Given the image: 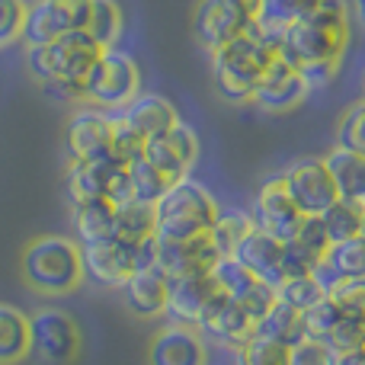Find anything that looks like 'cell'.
I'll list each match as a JSON object with an SVG mask.
<instances>
[{"label":"cell","instance_id":"cell-5","mask_svg":"<svg viewBox=\"0 0 365 365\" xmlns=\"http://www.w3.org/2000/svg\"><path fill=\"white\" fill-rule=\"evenodd\" d=\"M141 93V71L132 55L103 48L83 77V103L103 113H122Z\"/></svg>","mask_w":365,"mask_h":365},{"label":"cell","instance_id":"cell-18","mask_svg":"<svg viewBox=\"0 0 365 365\" xmlns=\"http://www.w3.org/2000/svg\"><path fill=\"white\" fill-rule=\"evenodd\" d=\"M148 365H208V340L189 324H167L148 346Z\"/></svg>","mask_w":365,"mask_h":365},{"label":"cell","instance_id":"cell-24","mask_svg":"<svg viewBox=\"0 0 365 365\" xmlns=\"http://www.w3.org/2000/svg\"><path fill=\"white\" fill-rule=\"evenodd\" d=\"M119 115L145 141L148 138H158V135H164V132H170V128L180 122L177 106H173L167 96H160V93H138Z\"/></svg>","mask_w":365,"mask_h":365},{"label":"cell","instance_id":"cell-16","mask_svg":"<svg viewBox=\"0 0 365 365\" xmlns=\"http://www.w3.org/2000/svg\"><path fill=\"white\" fill-rule=\"evenodd\" d=\"M81 266L83 276L96 282L100 289H119L135 272V244L125 240H96V244L81 247Z\"/></svg>","mask_w":365,"mask_h":365},{"label":"cell","instance_id":"cell-28","mask_svg":"<svg viewBox=\"0 0 365 365\" xmlns=\"http://www.w3.org/2000/svg\"><path fill=\"white\" fill-rule=\"evenodd\" d=\"M29 356V314L0 302V365H16Z\"/></svg>","mask_w":365,"mask_h":365},{"label":"cell","instance_id":"cell-27","mask_svg":"<svg viewBox=\"0 0 365 365\" xmlns=\"http://www.w3.org/2000/svg\"><path fill=\"white\" fill-rule=\"evenodd\" d=\"M317 218H321L324 234H327L330 244L362 237V227H365V202L336 199V202H330V205L324 208Z\"/></svg>","mask_w":365,"mask_h":365},{"label":"cell","instance_id":"cell-2","mask_svg":"<svg viewBox=\"0 0 365 365\" xmlns=\"http://www.w3.org/2000/svg\"><path fill=\"white\" fill-rule=\"evenodd\" d=\"M208 55H212V81L218 96L231 106H240V103H250L257 81L276 58V45H272L269 32H263L259 23H253L247 32L218 45Z\"/></svg>","mask_w":365,"mask_h":365},{"label":"cell","instance_id":"cell-45","mask_svg":"<svg viewBox=\"0 0 365 365\" xmlns=\"http://www.w3.org/2000/svg\"><path fill=\"white\" fill-rule=\"evenodd\" d=\"M272 302H276V292H272V285L259 282V279H257V282L250 285V289L244 292V295L237 298V304H240V308L247 311V317H250L253 324H257L259 317H263L266 311L272 308Z\"/></svg>","mask_w":365,"mask_h":365},{"label":"cell","instance_id":"cell-31","mask_svg":"<svg viewBox=\"0 0 365 365\" xmlns=\"http://www.w3.org/2000/svg\"><path fill=\"white\" fill-rule=\"evenodd\" d=\"M253 330L263 336H272V340L285 343V346H295L298 340H304V330H302V311L289 308L282 302H272V308L253 324Z\"/></svg>","mask_w":365,"mask_h":365},{"label":"cell","instance_id":"cell-35","mask_svg":"<svg viewBox=\"0 0 365 365\" xmlns=\"http://www.w3.org/2000/svg\"><path fill=\"white\" fill-rule=\"evenodd\" d=\"M234 353H237V365H289V346L257 330Z\"/></svg>","mask_w":365,"mask_h":365},{"label":"cell","instance_id":"cell-23","mask_svg":"<svg viewBox=\"0 0 365 365\" xmlns=\"http://www.w3.org/2000/svg\"><path fill=\"white\" fill-rule=\"evenodd\" d=\"M234 257L266 285H276L279 279L285 276V266H282V240L269 237V234L257 231L253 227L237 247H234Z\"/></svg>","mask_w":365,"mask_h":365},{"label":"cell","instance_id":"cell-40","mask_svg":"<svg viewBox=\"0 0 365 365\" xmlns=\"http://www.w3.org/2000/svg\"><path fill=\"white\" fill-rule=\"evenodd\" d=\"M362 340H365V314H343L336 321V327L327 334L324 346L330 349V356H343L362 349Z\"/></svg>","mask_w":365,"mask_h":365},{"label":"cell","instance_id":"cell-33","mask_svg":"<svg viewBox=\"0 0 365 365\" xmlns=\"http://www.w3.org/2000/svg\"><path fill=\"white\" fill-rule=\"evenodd\" d=\"M317 4H321V0H259L257 23L263 32L276 36L279 29H285L289 23H295L304 13H311Z\"/></svg>","mask_w":365,"mask_h":365},{"label":"cell","instance_id":"cell-34","mask_svg":"<svg viewBox=\"0 0 365 365\" xmlns=\"http://www.w3.org/2000/svg\"><path fill=\"white\" fill-rule=\"evenodd\" d=\"M212 282H215V289L218 292H225L227 298L237 302V298L244 295L253 282H257V276H253V272L247 269L237 257H234V253H221L218 263L212 266Z\"/></svg>","mask_w":365,"mask_h":365},{"label":"cell","instance_id":"cell-21","mask_svg":"<svg viewBox=\"0 0 365 365\" xmlns=\"http://www.w3.org/2000/svg\"><path fill=\"white\" fill-rule=\"evenodd\" d=\"M330 247L324 225L317 215H302L295 234L289 240H282V266L285 276H295V272H311V266L324 257V250Z\"/></svg>","mask_w":365,"mask_h":365},{"label":"cell","instance_id":"cell-44","mask_svg":"<svg viewBox=\"0 0 365 365\" xmlns=\"http://www.w3.org/2000/svg\"><path fill=\"white\" fill-rule=\"evenodd\" d=\"M26 0H0V48L23 38Z\"/></svg>","mask_w":365,"mask_h":365},{"label":"cell","instance_id":"cell-17","mask_svg":"<svg viewBox=\"0 0 365 365\" xmlns=\"http://www.w3.org/2000/svg\"><path fill=\"white\" fill-rule=\"evenodd\" d=\"M250 221L257 231L269 234L276 240H289L295 234L298 221H302V212L295 208V202L289 199V192L282 189V182L276 180H266L263 186L257 189L253 195V205H250Z\"/></svg>","mask_w":365,"mask_h":365},{"label":"cell","instance_id":"cell-3","mask_svg":"<svg viewBox=\"0 0 365 365\" xmlns=\"http://www.w3.org/2000/svg\"><path fill=\"white\" fill-rule=\"evenodd\" d=\"M218 202L202 182L182 177L167 186V192L154 202V234L164 240H186L195 234H208L218 218Z\"/></svg>","mask_w":365,"mask_h":365},{"label":"cell","instance_id":"cell-41","mask_svg":"<svg viewBox=\"0 0 365 365\" xmlns=\"http://www.w3.org/2000/svg\"><path fill=\"white\" fill-rule=\"evenodd\" d=\"M145 154V138L128 125L122 115H113V135H109V158H115L119 164H132L135 158Z\"/></svg>","mask_w":365,"mask_h":365},{"label":"cell","instance_id":"cell-4","mask_svg":"<svg viewBox=\"0 0 365 365\" xmlns=\"http://www.w3.org/2000/svg\"><path fill=\"white\" fill-rule=\"evenodd\" d=\"M19 269H23L26 285L38 295H68L83 279L81 247L71 237L45 234L23 250Z\"/></svg>","mask_w":365,"mask_h":365},{"label":"cell","instance_id":"cell-10","mask_svg":"<svg viewBox=\"0 0 365 365\" xmlns=\"http://www.w3.org/2000/svg\"><path fill=\"white\" fill-rule=\"evenodd\" d=\"M282 189L289 192V199L295 202V208L302 215H321L330 202H336V186L330 180L327 167L321 158H302L279 177Z\"/></svg>","mask_w":365,"mask_h":365},{"label":"cell","instance_id":"cell-26","mask_svg":"<svg viewBox=\"0 0 365 365\" xmlns=\"http://www.w3.org/2000/svg\"><path fill=\"white\" fill-rule=\"evenodd\" d=\"M113 215L115 205L106 199H83L71 202V227L77 244H96L113 237Z\"/></svg>","mask_w":365,"mask_h":365},{"label":"cell","instance_id":"cell-37","mask_svg":"<svg viewBox=\"0 0 365 365\" xmlns=\"http://www.w3.org/2000/svg\"><path fill=\"white\" fill-rule=\"evenodd\" d=\"M250 231H253L250 215L237 212V208H227V212H218L208 237H212V244L218 247V253H234V247H237Z\"/></svg>","mask_w":365,"mask_h":365},{"label":"cell","instance_id":"cell-22","mask_svg":"<svg viewBox=\"0 0 365 365\" xmlns=\"http://www.w3.org/2000/svg\"><path fill=\"white\" fill-rule=\"evenodd\" d=\"M122 302L132 311L135 317H154L164 314V302H167V276L160 269H135L125 282L119 285Z\"/></svg>","mask_w":365,"mask_h":365},{"label":"cell","instance_id":"cell-36","mask_svg":"<svg viewBox=\"0 0 365 365\" xmlns=\"http://www.w3.org/2000/svg\"><path fill=\"white\" fill-rule=\"evenodd\" d=\"M272 292H276V302L289 304V308H295V311L311 308V304H314L317 298H324L321 285L314 282V276H311V272H295V276H282L276 285H272Z\"/></svg>","mask_w":365,"mask_h":365},{"label":"cell","instance_id":"cell-47","mask_svg":"<svg viewBox=\"0 0 365 365\" xmlns=\"http://www.w3.org/2000/svg\"><path fill=\"white\" fill-rule=\"evenodd\" d=\"M42 90H45V96L55 103H83L81 81H58V77H48V81H42Z\"/></svg>","mask_w":365,"mask_h":365},{"label":"cell","instance_id":"cell-20","mask_svg":"<svg viewBox=\"0 0 365 365\" xmlns=\"http://www.w3.org/2000/svg\"><path fill=\"white\" fill-rule=\"evenodd\" d=\"M215 282L212 272H192V276L167 279V302H164V321L167 324H189L195 327L205 302L212 298Z\"/></svg>","mask_w":365,"mask_h":365},{"label":"cell","instance_id":"cell-42","mask_svg":"<svg viewBox=\"0 0 365 365\" xmlns=\"http://www.w3.org/2000/svg\"><path fill=\"white\" fill-rule=\"evenodd\" d=\"M336 138H340V148L365 154V103H353V106L343 113Z\"/></svg>","mask_w":365,"mask_h":365},{"label":"cell","instance_id":"cell-43","mask_svg":"<svg viewBox=\"0 0 365 365\" xmlns=\"http://www.w3.org/2000/svg\"><path fill=\"white\" fill-rule=\"evenodd\" d=\"M330 298L340 304L343 314H365V276L340 279L336 289L330 292Z\"/></svg>","mask_w":365,"mask_h":365},{"label":"cell","instance_id":"cell-46","mask_svg":"<svg viewBox=\"0 0 365 365\" xmlns=\"http://www.w3.org/2000/svg\"><path fill=\"white\" fill-rule=\"evenodd\" d=\"M289 365H334L330 349L321 340H298L295 346H289Z\"/></svg>","mask_w":365,"mask_h":365},{"label":"cell","instance_id":"cell-32","mask_svg":"<svg viewBox=\"0 0 365 365\" xmlns=\"http://www.w3.org/2000/svg\"><path fill=\"white\" fill-rule=\"evenodd\" d=\"M125 177H128V192H132V199L145 202V205H154V202L167 192V186H170V180L154 164H148L145 158H135L132 164H125Z\"/></svg>","mask_w":365,"mask_h":365},{"label":"cell","instance_id":"cell-8","mask_svg":"<svg viewBox=\"0 0 365 365\" xmlns=\"http://www.w3.org/2000/svg\"><path fill=\"white\" fill-rule=\"evenodd\" d=\"M68 195L71 202H83V199H106L113 205L132 199L128 192V177H125V164H119L115 158H96V160H71L68 170Z\"/></svg>","mask_w":365,"mask_h":365},{"label":"cell","instance_id":"cell-49","mask_svg":"<svg viewBox=\"0 0 365 365\" xmlns=\"http://www.w3.org/2000/svg\"><path fill=\"white\" fill-rule=\"evenodd\" d=\"M231 4H237L240 10H247L253 19H257V10H259V0H231Z\"/></svg>","mask_w":365,"mask_h":365},{"label":"cell","instance_id":"cell-29","mask_svg":"<svg viewBox=\"0 0 365 365\" xmlns=\"http://www.w3.org/2000/svg\"><path fill=\"white\" fill-rule=\"evenodd\" d=\"M122 6L115 0H90V16H87V36L93 38L100 48H115L122 38Z\"/></svg>","mask_w":365,"mask_h":365},{"label":"cell","instance_id":"cell-6","mask_svg":"<svg viewBox=\"0 0 365 365\" xmlns=\"http://www.w3.org/2000/svg\"><path fill=\"white\" fill-rule=\"evenodd\" d=\"M100 45L87 36V29L64 32L45 45H26V68L38 83L58 77V81H81L87 77L90 64L100 55Z\"/></svg>","mask_w":365,"mask_h":365},{"label":"cell","instance_id":"cell-14","mask_svg":"<svg viewBox=\"0 0 365 365\" xmlns=\"http://www.w3.org/2000/svg\"><path fill=\"white\" fill-rule=\"evenodd\" d=\"M141 158L158 167L170 182L182 180V177H189V170H192L195 160H199V135L189 125L177 122L170 132L158 135V138H148Z\"/></svg>","mask_w":365,"mask_h":365},{"label":"cell","instance_id":"cell-13","mask_svg":"<svg viewBox=\"0 0 365 365\" xmlns=\"http://www.w3.org/2000/svg\"><path fill=\"white\" fill-rule=\"evenodd\" d=\"M195 330H199L205 340H212L215 346L225 349H237L247 336L253 334V321L247 317V311L240 308L234 298H227L225 292L215 289L212 298L205 302L199 321H195Z\"/></svg>","mask_w":365,"mask_h":365},{"label":"cell","instance_id":"cell-19","mask_svg":"<svg viewBox=\"0 0 365 365\" xmlns=\"http://www.w3.org/2000/svg\"><path fill=\"white\" fill-rule=\"evenodd\" d=\"M218 247L212 244L208 234H195L186 240H164L158 244V263L154 269H160L167 279L177 276H192V272H212V266L218 263Z\"/></svg>","mask_w":365,"mask_h":365},{"label":"cell","instance_id":"cell-7","mask_svg":"<svg viewBox=\"0 0 365 365\" xmlns=\"http://www.w3.org/2000/svg\"><path fill=\"white\" fill-rule=\"evenodd\" d=\"M29 353L48 365H71L81 356V330L68 311L38 308L29 317Z\"/></svg>","mask_w":365,"mask_h":365},{"label":"cell","instance_id":"cell-12","mask_svg":"<svg viewBox=\"0 0 365 365\" xmlns=\"http://www.w3.org/2000/svg\"><path fill=\"white\" fill-rule=\"evenodd\" d=\"M253 23L257 19L231 0H199L192 10V36L205 51H215L218 45L231 42Z\"/></svg>","mask_w":365,"mask_h":365},{"label":"cell","instance_id":"cell-48","mask_svg":"<svg viewBox=\"0 0 365 365\" xmlns=\"http://www.w3.org/2000/svg\"><path fill=\"white\" fill-rule=\"evenodd\" d=\"M334 365H365V356L362 349H356V353H343V356H330Z\"/></svg>","mask_w":365,"mask_h":365},{"label":"cell","instance_id":"cell-25","mask_svg":"<svg viewBox=\"0 0 365 365\" xmlns=\"http://www.w3.org/2000/svg\"><path fill=\"white\" fill-rule=\"evenodd\" d=\"M321 160H324V167H327L340 199L365 202V154L336 145L334 151H327V158H321Z\"/></svg>","mask_w":365,"mask_h":365},{"label":"cell","instance_id":"cell-1","mask_svg":"<svg viewBox=\"0 0 365 365\" xmlns=\"http://www.w3.org/2000/svg\"><path fill=\"white\" fill-rule=\"evenodd\" d=\"M349 36H353V26H349L346 0H321L311 13L279 29L272 36V45H276V55L295 68L340 64Z\"/></svg>","mask_w":365,"mask_h":365},{"label":"cell","instance_id":"cell-15","mask_svg":"<svg viewBox=\"0 0 365 365\" xmlns=\"http://www.w3.org/2000/svg\"><path fill=\"white\" fill-rule=\"evenodd\" d=\"M109 135H113V115L96 106H81L64 122V148L71 160H96L109 154Z\"/></svg>","mask_w":365,"mask_h":365},{"label":"cell","instance_id":"cell-9","mask_svg":"<svg viewBox=\"0 0 365 365\" xmlns=\"http://www.w3.org/2000/svg\"><path fill=\"white\" fill-rule=\"evenodd\" d=\"M90 0H36L26 4V23H23V42L26 45H45L64 32H77L87 26Z\"/></svg>","mask_w":365,"mask_h":365},{"label":"cell","instance_id":"cell-30","mask_svg":"<svg viewBox=\"0 0 365 365\" xmlns=\"http://www.w3.org/2000/svg\"><path fill=\"white\" fill-rule=\"evenodd\" d=\"M148 234H154V205H145V202H135V199L115 205V215H113V237L115 240L138 244Z\"/></svg>","mask_w":365,"mask_h":365},{"label":"cell","instance_id":"cell-38","mask_svg":"<svg viewBox=\"0 0 365 365\" xmlns=\"http://www.w3.org/2000/svg\"><path fill=\"white\" fill-rule=\"evenodd\" d=\"M343 317V311H340V304L334 302L330 295H324V298H317L311 308H304L302 311V330H304V336L308 340H327V334L336 327V321Z\"/></svg>","mask_w":365,"mask_h":365},{"label":"cell","instance_id":"cell-39","mask_svg":"<svg viewBox=\"0 0 365 365\" xmlns=\"http://www.w3.org/2000/svg\"><path fill=\"white\" fill-rule=\"evenodd\" d=\"M324 263L334 266L343 279H353V276H365V253H362V237L353 240H340V244H330L324 250Z\"/></svg>","mask_w":365,"mask_h":365},{"label":"cell","instance_id":"cell-11","mask_svg":"<svg viewBox=\"0 0 365 365\" xmlns=\"http://www.w3.org/2000/svg\"><path fill=\"white\" fill-rule=\"evenodd\" d=\"M308 93L311 90H308V83H304L302 71L276 55L269 61V68L263 71V77L257 81V87H253L250 103L269 115H282V113H289V109L302 106Z\"/></svg>","mask_w":365,"mask_h":365}]
</instances>
